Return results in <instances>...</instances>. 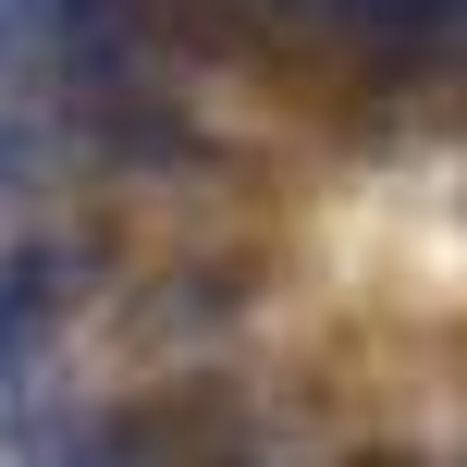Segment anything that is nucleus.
<instances>
[{
  "instance_id": "20e7f679",
  "label": "nucleus",
  "mask_w": 467,
  "mask_h": 467,
  "mask_svg": "<svg viewBox=\"0 0 467 467\" xmlns=\"http://www.w3.org/2000/svg\"><path fill=\"white\" fill-rule=\"evenodd\" d=\"M13 172H25V136H13V123H0V185H13Z\"/></svg>"
},
{
  "instance_id": "f03ea898",
  "label": "nucleus",
  "mask_w": 467,
  "mask_h": 467,
  "mask_svg": "<svg viewBox=\"0 0 467 467\" xmlns=\"http://www.w3.org/2000/svg\"><path fill=\"white\" fill-rule=\"evenodd\" d=\"M62 283H74V271H62L49 246H0V357H13L49 307H62Z\"/></svg>"
},
{
  "instance_id": "7ed1b4c3",
  "label": "nucleus",
  "mask_w": 467,
  "mask_h": 467,
  "mask_svg": "<svg viewBox=\"0 0 467 467\" xmlns=\"http://www.w3.org/2000/svg\"><path fill=\"white\" fill-rule=\"evenodd\" d=\"M13 13H49V25H87L99 0H13Z\"/></svg>"
},
{
  "instance_id": "39448f33",
  "label": "nucleus",
  "mask_w": 467,
  "mask_h": 467,
  "mask_svg": "<svg viewBox=\"0 0 467 467\" xmlns=\"http://www.w3.org/2000/svg\"><path fill=\"white\" fill-rule=\"evenodd\" d=\"M369 467H394V455H369Z\"/></svg>"
},
{
  "instance_id": "f257e3e1",
  "label": "nucleus",
  "mask_w": 467,
  "mask_h": 467,
  "mask_svg": "<svg viewBox=\"0 0 467 467\" xmlns=\"http://www.w3.org/2000/svg\"><path fill=\"white\" fill-rule=\"evenodd\" d=\"M320 13H332V37H345L369 74H431L455 49L467 0H320Z\"/></svg>"
}]
</instances>
